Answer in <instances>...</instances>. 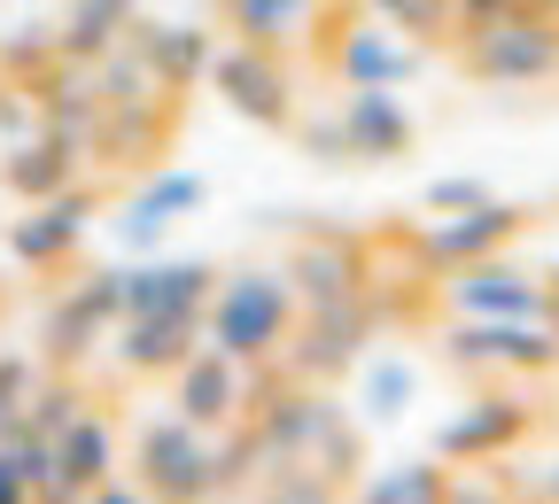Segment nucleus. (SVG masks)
Wrapping results in <instances>:
<instances>
[{"label":"nucleus","mask_w":559,"mask_h":504,"mask_svg":"<svg viewBox=\"0 0 559 504\" xmlns=\"http://www.w3.org/2000/svg\"><path fill=\"white\" fill-rule=\"evenodd\" d=\"M296 287H288V272H264V264H249V272H226L218 287H210V303H202V349H226L234 365H249V373H264L280 349H288V334H296Z\"/></svg>","instance_id":"obj_1"},{"label":"nucleus","mask_w":559,"mask_h":504,"mask_svg":"<svg viewBox=\"0 0 559 504\" xmlns=\"http://www.w3.org/2000/svg\"><path fill=\"white\" fill-rule=\"evenodd\" d=\"M466 70L481 86H536L559 70V16H536V9H498L466 24Z\"/></svg>","instance_id":"obj_2"},{"label":"nucleus","mask_w":559,"mask_h":504,"mask_svg":"<svg viewBox=\"0 0 559 504\" xmlns=\"http://www.w3.org/2000/svg\"><path fill=\"white\" fill-rule=\"evenodd\" d=\"M140 489L148 496H210V489H226V458H218V427H194L179 411L148 419L140 427Z\"/></svg>","instance_id":"obj_3"},{"label":"nucleus","mask_w":559,"mask_h":504,"mask_svg":"<svg viewBox=\"0 0 559 504\" xmlns=\"http://www.w3.org/2000/svg\"><path fill=\"white\" fill-rule=\"evenodd\" d=\"M443 357L466 373L481 365H506V373H551L559 365V334L551 319H459L443 334Z\"/></svg>","instance_id":"obj_4"},{"label":"nucleus","mask_w":559,"mask_h":504,"mask_svg":"<svg viewBox=\"0 0 559 504\" xmlns=\"http://www.w3.org/2000/svg\"><path fill=\"white\" fill-rule=\"evenodd\" d=\"M202 79L218 86L249 124H272V132H288V124H296V86H288V70H280V47H257V39L218 47Z\"/></svg>","instance_id":"obj_5"},{"label":"nucleus","mask_w":559,"mask_h":504,"mask_svg":"<svg viewBox=\"0 0 559 504\" xmlns=\"http://www.w3.org/2000/svg\"><path fill=\"white\" fill-rule=\"evenodd\" d=\"M94 209H102V202H94L79 179H70L62 194L32 202L24 218L9 226V241H0V249H9V264H24V272H55L70 249H79V241L94 233Z\"/></svg>","instance_id":"obj_6"},{"label":"nucleus","mask_w":559,"mask_h":504,"mask_svg":"<svg viewBox=\"0 0 559 504\" xmlns=\"http://www.w3.org/2000/svg\"><path fill=\"white\" fill-rule=\"evenodd\" d=\"M373 326H381V303L366 296H342V303H319L311 311V326H304V341H296V357H288V381H326V373H349L358 365V349L373 341Z\"/></svg>","instance_id":"obj_7"},{"label":"nucleus","mask_w":559,"mask_h":504,"mask_svg":"<svg viewBox=\"0 0 559 504\" xmlns=\"http://www.w3.org/2000/svg\"><path fill=\"white\" fill-rule=\"evenodd\" d=\"M513 233H521V209H506V202L436 209V226L419 233V264H428V272H459V264H481V256H498Z\"/></svg>","instance_id":"obj_8"},{"label":"nucleus","mask_w":559,"mask_h":504,"mask_svg":"<svg viewBox=\"0 0 559 504\" xmlns=\"http://www.w3.org/2000/svg\"><path fill=\"white\" fill-rule=\"evenodd\" d=\"M443 296L459 319H544V279H528L521 264H498V256L443 272Z\"/></svg>","instance_id":"obj_9"},{"label":"nucleus","mask_w":559,"mask_h":504,"mask_svg":"<svg viewBox=\"0 0 559 504\" xmlns=\"http://www.w3.org/2000/svg\"><path fill=\"white\" fill-rule=\"evenodd\" d=\"M171 381H179V404H171V411L194 419V427H234V419H249V365H234L226 349L179 357Z\"/></svg>","instance_id":"obj_10"},{"label":"nucleus","mask_w":559,"mask_h":504,"mask_svg":"<svg viewBox=\"0 0 559 504\" xmlns=\"http://www.w3.org/2000/svg\"><path fill=\"white\" fill-rule=\"evenodd\" d=\"M117 319H124V303H117V272H94V279H79V287H70V296L47 311L39 349L55 357V365H79V357H86L102 334H117Z\"/></svg>","instance_id":"obj_11"},{"label":"nucleus","mask_w":559,"mask_h":504,"mask_svg":"<svg viewBox=\"0 0 559 504\" xmlns=\"http://www.w3.org/2000/svg\"><path fill=\"white\" fill-rule=\"evenodd\" d=\"M218 272L194 264V256H132L117 272V303L124 311H202Z\"/></svg>","instance_id":"obj_12"},{"label":"nucleus","mask_w":559,"mask_h":504,"mask_svg":"<svg viewBox=\"0 0 559 504\" xmlns=\"http://www.w3.org/2000/svg\"><path fill=\"white\" fill-rule=\"evenodd\" d=\"M202 349V311H124L117 319V365L124 373H171Z\"/></svg>","instance_id":"obj_13"},{"label":"nucleus","mask_w":559,"mask_h":504,"mask_svg":"<svg viewBox=\"0 0 559 504\" xmlns=\"http://www.w3.org/2000/svg\"><path fill=\"white\" fill-rule=\"evenodd\" d=\"M342 140H349V164H389L412 148V109L396 101V86H349L342 101Z\"/></svg>","instance_id":"obj_14"},{"label":"nucleus","mask_w":559,"mask_h":504,"mask_svg":"<svg viewBox=\"0 0 559 504\" xmlns=\"http://www.w3.org/2000/svg\"><path fill=\"white\" fill-rule=\"evenodd\" d=\"M124 47L140 55V70H148V86H164V94H179V86H194L202 70H210V47L194 24H148V16H132L124 24Z\"/></svg>","instance_id":"obj_15"},{"label":"nucleus","mask_w":559,"mask_h":504,"mask_svg":"<svg viewBox=\"0 0 559 504\" xmlns=\"http://www.w3.org/2000/svg\"><path fill=\"white\" fill-rule=\"evenodd\" d=\"M521 435H528V404H513V396H481V404H466V411L443 419L436 451H443V458H498V451H513Z\"/></svg>","instance_id":"obj_16"},{"label":"nucleus","mask_w":559,"mask_h":504,"mask_svg":"<svg viewBox=\"0 0 559 504\" xmlns=\"http://www.w3.org/2000/svg\"><path fill=\"white\" fill-rule=\"evenodd\" d=\"M334 70H342V86H412L419 79V55L389 24H349L342 47H334Z\"/></svg>","instance_id":"obj_17"},{"label":"nucleus","mask_w":559,"mask_h":504,"mask_svg":"<svg viewBox=\"0 0 559 504\" xmlns=\"http://www.w3.org/2000/svg\"><path fill=\"white\" fill-rule=\"evenodd\" d=\"M55 458H62V496H94V489L117 473V435H109V419L79 404V411L55 427Z\"/></svg>","instance_id":"obj_18"},{"label":"nucleus","mask_w":559,"mask_h":504,"mask_svg":"<svg viewBox=\"0 0 559 504\" xmlns=\"http://www.w3.org/2000/svg\"><path fill=\"white\" fill-rule=\"evenodd\" d=\"M288 287H296L304 311L342 303V296H358V287H366V256L349 249V241H304V249L288 256Z\"/></svg>","instance_id":"obj_19"},{"label":"nucleus","mask_w":559,"mask_h":504,"mask_svg":"<svg viewBox=\"0 0 559 504\" xmlns=\"http://www.w3.org/2000/svg\"><path fill=\"white\" fill-rule=\"evenodd\" d=\"M94 132H102V86H94V70H55L47 79V140H62V148H94Z\"/></svg>","instance_id":"obj_20"},{"label":"nucleus","mask_w":559,"mask_h":504,"mask_svg":"<svg viewBox=\"0 0 559 504\" xmlns=\"http://www.w3.org/2000/svg\"><path fill=\"white\" fill-rule=\"evenodd\" d=\"M132 9H140V0H70V16L55 24V55L62 62H102L124 39Z\"/></svg>","instance_id":"obj_21"},{"label":"nucleus","mask_w":559,"mask_h":504,"mask_svg":"<svg viewBox=\"0 0 559 504\" xmlns=\"http://www.w3.org/2000/svg\"><path fill=\"white\" fill-rule=\"evenodd\" d=\"M0 179H9L16 202H47L62 194L70 179H79V148H62V140H24V148H9V164H0Z\"/></svg>","instance_id":"obj_22"},{"label":"nucleus","mask_w":559,"mask_h":504,"mask_svg":"<svg viewBox=\"0 0 559 504\" xmlns=\"http://www.w3.org/2000/svg\"><path fill=\"white\" fill-rule=\"evenodd\" d=\"M311 9H319V0H234V24H241V39H257V47H288Z\"/></svg>","instance_id":"obj_23"},{"label":"nucleus","mask_w":559,"mask_h":504,"mask_svg":"<svg viewBox=\"0 0 559 504\" xmlns=\"http://www.w3.org/2000/svg\"><path fill=\"white\" fill-rule=\"evenodd\" d=\"M412 388H419V373L404 365V357H373V365H366V396H358V411H366V419H404Z\"/></svg>","instance_id":"obj_24"},{"label":"nucleus","mask_w":559,"mask_h":504,"mask_svg":"<svg viewBox=\"0 0 559 504\" xmlns=\"http://www.w3.org/2000/svg\"><path fill=\"white\" fill-rule=\"evenodd\" d=\"M366 496L373 504H436V496H451V481H443V466H396V473H373Z\"/></svg>","instance_id":"obj_25"},{"label":"nucleus","mask_w":559,"mask_h":504,"mask_svg":"<svg viewBox=\"0 0 559 504\" xmlns=\"http://www.w3.org/2000/svg\"><path fill=\"white\" fill-rule=\"evenodd\" d=\"M202 194H210V187H202L194 171H156L148 187L132 194V209H148V218H187V209H202Z\"/></svg>","instance_id":"obj_26"},{"label":"nucleus","mask_w":559,"mask_h":504,"mask_svg":"<svg viewBox=\"0 0 559 504\" xmlns=\"http://www.w3.org/2000/svg\"><path fill=\"white\" fill-rule=\"evenodd\" d=\"M70 411H79V388H70V381H47V388H32V396H24L16 427H24V435H55Z\"/></svg>","instance_id":"obj_27"},{"label":"nucleus","mask_w":559,"mask_h":504,"mask_svg":"<svg viewBox=\"0 0 559 504\" xmlns=\"http://www.w3.org/2000/svg\"><path fill=\"white\" fill-rule=\"evenodd\" d=\"M373 9H381V24L404 32V39H428V32L451 24V0H373Z\"/></svg>","instance_id":"obj_28"},{"label":"nucleus","mask_w":559,"mask_h":504,"mask_svg":"<svg viewBox=\"0 0 559 504\" xmlns=\"http://www.w3.org/2000/svg\"><path fill=\"white\" fill-rule=\"evenodd\" d=\"M109 233L124 241V256H156V249H164V233H171V218H148V209H132V202H124Z\"/></svg>","instance_id":"obj_29"},{"label":"nucleus","mask_w":559,"mask_h":504,"mask_svg":"<svg viewBox=\"0 0 559 504\" xmlns=\"http://www.w3.org/2000/svg\"><path fill=\"white\" fill-rule=\"evenodd\" d=\"M288 132L304 140V148H311L319 164H349V140H342V117H296Z\"/></svg>","instance_id":"obj_30"},{"label":"nucleus","mask_w":559,"mask_h":504,"mask_svg":"<svg viewBox=\"0 0 559 504\" xmlns=\"http://www.w3.org/2000/svg\"><path fill=\"white\" fill-rule=\"evenodd\" d=\"M39 388V373L24 365V357H0V435L16 427V411H24V396Z\"/></svg>","instance_id":"obj_31"},{"label":"nucleus","mask_w":559,"mask_h":504,"mask_svg":"<svg viewBox=\"0 0 559 504\" xmlns=\"http://www.w3.org/2000/svg\"><path fill=\"white\" fill-rule=\"evenodd\" d=\"M474 202H489L481 179H428V209H474Z\"/></svg>","instance_id":"obj_32"},{"label":"nucleus","mask_w":559,"mask_h":504,"mask_svg":"<svg viewBox=\"0 0 559 504\" xmlns=\"http://www.w3.org/2000/svg\"><path fill=\"white\" fill-rule=\"evenodd\" d=\"M32 489H24V473H16V458H9V443H0V504H24Z\"/></svg>","instance_id":"obj_33"},{"label":"nucleus","mask_w":559,"mask_h":504,"mask_svg":"<svg viewBox=\"0 0 559 504\" xmlns=\"http://www.w3.org/2000/svg\"><path fill=\"white\" fill-rule=\"evenodd\" d=\"M498 9H513V0H451L459 24H481V16H498Z\"/></svg>","instance_id":"obj_34"},{"label":"nucleus","mask_w":559,"mask_h":504,"mask_svg":"<svg viewBox=\"0 0 559 504\" xmlns=\"http://www.w3.org/2000/svg\"><path fill=\"white\" fill-rule=\"evenodd\" d=\"M544 319H551V334H559V279L544 287Z\"/></svg>","instance_id":"obj_35"},{"label":"nucleus","mask_w":559,"mask_h":504,"mask_svg":"<svg viewBox=\"0 0 559 504\" xmlns=\"http://www.w3.org/2000/svg\"><path fill=\"white\" fill-rule=\"evenodd\" d=\"M513 9H536V16H559V0H513Z\"/></svg>","instance_id":"obj_36"},{"label":"nucleus","mask_w":559,"mask_h":504,"mask_svg":"<svg viewBox=\"0 0 559 504\" xmlns=\"http://www.w3.org/2000/svg\"><path fill=\"white\" fill-rule=\"evenodd\" d=\"M544 489H551V496H559V466H551V473H544Z\"/></svg>","instance_id":"obj_37"}]
</instances>
